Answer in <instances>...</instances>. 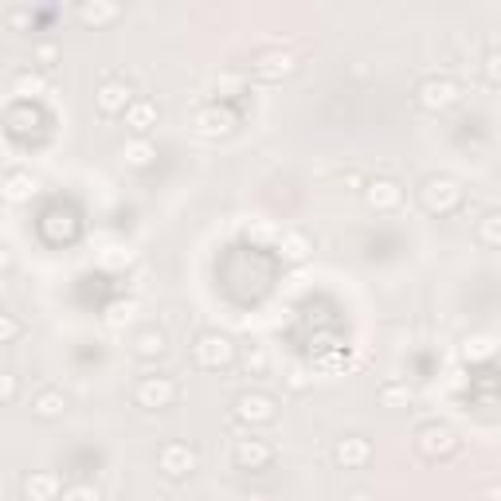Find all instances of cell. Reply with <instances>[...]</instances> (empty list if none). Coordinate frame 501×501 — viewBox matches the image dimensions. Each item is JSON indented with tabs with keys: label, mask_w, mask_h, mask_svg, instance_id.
Here are the masks:
<instances>
[{
	"label": "cell",
	"mask_w": 501,
	"mask_h": 501,
	"mask_svg": "<svg viewBox=\"0 0 501 501\" xmlns=\"http://www.w3.org/2000/svg\"><path fill=\"white\" fill-rule=\"evenodd\" d=\"M419 204H424V212L431 216H451L458 212V204H463V184L455 177H427L419 184Z\"/></svg>",
	"instance_id": "cell-1"
},
{
	"label": "cell",
	"mask_w": 501,
	"mask_h": 501,
	"mask_svg": "<svg viewBox=\"0 0 501 501\" xmlns=\"http://www.w3.org/2000/svg\"><path fill=\"white\" fill-rule=\"evenodd\" d=\"M157 470L165 474V478H192L196 470H200V455H196L192 443H180V439H169L161 443V451H157Z\"/></svg>",
	"instance_id": "cell-2"
},
{
	"label": "cell",
	"mask_w": 501,
	"mask_h": 501,
	"mask_svg": "<svg viewBox=\"0 0 501 501\" xmlns=\"http://www.w3.org/2000/svg\"><path fill=\"white\" fill-rule=\"evenodd\" d=\"M458 98H463V87L446 75H431L415 87V102H419V110H427V114L451 110V107H458Z\"/></svg>",
	"instance_id": "cell-3"
},
{
	"label": "cell",
	"mask_w": 501,
	"mask_h": 501,
	"mask_svg": "<svg viewBox=\"0 0 501 501\" xmlns=\"http://www.w3.org/2000/svg\"><path fill=\"white\" fill-rule=\"evenodd\" d=\"M177 380L173 376H141L138 388H134V404L145 407V412H165V407L177 404Z\"/></svg>",
	"instance_id": "cell-4"
},
{
	"label": "cell",
	"mask_w": 501,
	"mask_h": 501,
	"mask_svg": "<svg viewBox=\"0 0 501 501\" xmlns=\"http://www.w3.org/2000/svg\"><path fill=\"white\" fill-rule=\"evenodd\" d=\"M415 451L439 463V458H451L458 451V431L446 427V424H424L415 431Z\"/></svg>",
	"instance_id": "cell-5"
},
{
	"label": "cell",
	"mask_w": 501,
	"mask_h": 501,
	"mask_svg": "<svg viewBox=\"0 0 501 501\" xmlns=\"http://www.w3.org/2000/svg\"><path fill=\"white\" fill-rule=\"evenodd\" d=\"M192 361L200 368H228L235 361V341L228 333H200L192 345Z\"/></svg>",
	"instance_id": "cell-6"
},
{
	"label": "cell",
	"mask_w": 501,
	"mask_h": 501,
	"mask_svg": "<svg viewBox=\"0 0 501 501\" xmlns=\"http://www.w3.org/2000/svg\"><path fill=\"white\" fill-rule=\"evenodd\" d=\"M274 415H279V404H274V395L267 392H243L235 395V419L247 427H267L274 424Z\"/></svg>",
	"instance_id": "cell-7"
},
{
	"label": "cell",
	"mask_w": 501,
	"mask_h": 501,
	"mask_svg": "<svg viewBox=\"0 0 501 501\" xmlns=\"http://www.w3.org/2000/svg\"><path fill=\"white\" fill-rule=\"evenodd\" d=\"M235 126H240L235 110L220 107V102H212V107H200V110H196V118H192V129H196V134H200V138H212V141L228 138Z\"/></svg>",
	"instance_id": "cell-8"
},
{
	"label": "cell",
	"mask_w": 501,
	"mask_h": 501,
	"mask_svg": "<svg viewBox=\"0 0 501 501\" xmlns=\"http://www.w3.org/2000/svg\"><path fill=\"white\" fill-rule=\"evenodd\" d=\"M134 102H138V98H134V90H129L126 78H107V83L95 90V107H98L102 114H110V118H118V114L126 118V110L134 107Z\"/></svg>",
	"instance_id": "cell-9"
},
{
	"label": "cell",
	"mask_w": 501,
	"mask_h": 501,
	"mask_svg": "<svg viewBox=\"0 0 501 501\" xmlns=\"http://www.w3.org/2000/svg\"><path fill=\"white\" fill-rule=\"evenodd\" d=\"M63 490H67V486H63L56 470H32V474H24V482H20L24 501H59Z\"/></svg>",
	"instance_id": "cell-10"
},
{
	"label": "cell",
	"mask_w": 501,
	"mask_h": 501,
	"mask_svg": "<svg viewBox=\"0 0 501 501\" xmlns=\"http://www.w3.org/2000/svg\"><path fill=\"white\" fill-rule=\"evenodd\" d=\"M364 204L373 208V212H395V208L404 204V184L392 180V177H376L364 184Z\"/></svg>",
	"instance_id": "cell-11"
},
{
	"label": "cell",
	"mask_w": 501,
	"mask_h": 501,
	"mask_svg": "<svg viewBox=\"0 0 501 501\" xmlns=\"http://www.w3.org/2000/svg\"><path fill=\"white\" fill-rule=\"evenodd\" d=\"M333 463L341 470H361L373 463V443L364 439V435H345V439L333 443Z\"/></svg>",
	"instance_id": "cell-12"
},
{
	"label": "cell",
	"mask_w": 501,
	"mask_h": 501,
	"mask_svg": "<svg viewBox=\"0 0 501 501\" xmlns=\"http://www.w3.org/2000/svg\"><path fill=\"white\" fill-rule=\"evenodd\" d=\"M231 458L240 470H267L274 463V446L267 439H235Z\"/></svg>",
	"instance_id": "cell-13"
},
{
	"label": "cell",
	"mask_w": 501,
	"mask_h": 501,
	"mask_svg": "<svg viewBox=\"0 0 501 501\" xmlns=\"http://www.w3.org/2000/svg\"><path fill=\"white\" fill-rule=\"evenodd\" d=\"M294 67H298L294 51H279V47H274V51H259L255 63H250V71H255L259 78H271V83H274V78H286Z\"/></svg>",
	"instance_id": "cell-14"
},
{
	"label": "cell",
	"mask_w": 501,
	"mask_h": 501,
	"mask_svg": "<svg viewBox=\"0 0 501 501\" xmlns=\"http://www.w3.org/2000/svg\"><path fill=\"white\" fill-rule=\"evenodd\" d=\"M157 118H161L157 102L153 98H138L134 107L126 110V126H129V134H134V138H149L153 126H157Z\"/></svg>",
	"instance_id": "cell-15"
},
{
	"label": "cell",
	"mask_w": 501,
	"mask_h": 501,
	"mask_svg": "<svg viewBox=\"0 0 501 501\" xmlns=\"http://www.w3.org/2000/svg\"><path fill=\"white\" fill-rule=\"evenodd\" d=\"M75 16L87 24V28H107L122 16V5H114V0H87V5L75 8Z\"/></svg>",
	"instance_id": "cell-16"
},
{
	"label": "cell",
	"mask_w": 501,
	"mask_h": 501,
	"mask_svg": "<svg viewBox=\"0 0 501 501\" xmlns=\"http://www.w3.org/2000/svg\"><path fill=\"white\" fill-rule=\"evenodd\" d=\"M36 177L32 173H24V169H12V173L5 177V200L8 204H28L32 196H36Z\"/></svg>",
	"instance_id": "cell-17"
},
{
	"label": "cell",
	"mask_w": 501,
	"mask_h": 501,
	"mask_svg": "<svg viewBox=\"0 0 501 501\" xmlns=\"http://www.w3.org/2000/svg\"><path fill=\"white\" fill-rule=\"evenodd\" d=\"M134 353L141 361H157V357H165L169 353V337H165V329H141V333L134 337Z\"/></svg>",
	"instance_id": "cell-18"
},
{
	"label": "cell",
	"mask_w": 501,
	"mask_h": 501,
	"mask_svg": "<svg viewBox=\"0 0 501 501\" xmlns=\"http://www.w3.org/2000/svg\"><path fill=\"white\" fill-rule=\"evenodd\" d=\"M310 250H313V243H310L306 231H282V235H279V255H282L286 262H294V267L310 259Z\"/></svg>",
	"instance_id": "cell-19"
},
{
	"label": "cell",
	"mask_w": 501,
	"mask_h": 501,
	"mask_svg": "<svg viewBox=\"0 0 501 501\" xmlns=\"http://www.w3.org/2000/svg\"><path fill=\"white\" fill-rule=\"evenodd\" d=\"M63 412H67V395H63L59 388H44L32 400V415L36 419H63Z\"/></svg>",
	"instance_id": "cell-20"
},
{
	"label": "cell",
	"mask_w": 501,
	"mask_h": 501,
	"mask_svg": "<svg viewBox=\"0 0 501 501\" xmlns=\"http://www.w3.org/2000/svg\"><path fill=\"white\" fill-rule=\"evenodd\" d=\"M122 161H126L129 169H149V165L157 161V145H153L149 138H129V141L122 145Z\"/></svg>",
	"instance_id": "cell-21"
},
{
	"label": "cell",
	"mask_w": 501,
	"mask_h": 501,
	"mask_svg": "<svg viewBox=\"0 0 501 501\" xmlns=\"http://www.w3.org/2000/svg\"><path fill=\"white\" fill-rule=\"evenodd\" d=\"M12 95H16L20 102H32L39 95H47V78L39 71H20L16 78H12Z\"/></svg>",
	"instance_id": "cell-22"
},
{
	"label": "cell",
	"mask_w": 501,
	"mask_h": 501,
	"mask_svg": "<svg viewBox=\"0 0 501 501\" xmlns=\"http://www.w3.org/2000/svg\"><path fill=\"white\" fill-rule=\"evenodd\" d=\"M494 353H497L494 337H482V333H474V337H466V341H463V361H470V364H478V361H490Z\"/></svg>",
	"instance_id": "cell-23"
},
{
	"label": "cell",
	"mask_w": 501,
	"mask_h": 501,
	"mask_svg": "<svg viewBox=\"0 0 501 501\" xmlns=\"http://www.w3.org/2000/svg\"><path fill=\"white\" fill-rule=\"evenodd\" d=\"M478 240L486 247H501V212H486L478 220Z\"/></svg>",
	"instance_id": "cell-24"
},
{
	"label": "cell",
	"mask_w": 501,
	"mask_h": 501,
	"mask_svg": "<svg viewBox=\"0 0 501 501\" xmlns=\"http://www.w3.org/2000/svg\"><path fill=\"white\" fill-rule=\"evenodd\" d=\"M380 404L384 407H407L412 404V388L407 384H384L380 388Z\"/></svg>",
	"instance_id": "cell-25"
},
{
	"label": "cell",
	"mask_w": 501,
	"mask_h": 501,
	"mask_svg": "<svg viewBox=\"0 0 501 501\" xmlns=\"http://www.w3.org/2000/svg\"><path fill=\"white\" fill-rule=\"evenodd\" d=\"M59 501H102V494H98V486H90V482H71Z\"/></svg>",
	"instance_id": "cell-26"
},
{
	"label": "cell",
	"mask_w": 501,
	"mask_h": 501,
	"mask_svg": "<svg viewBox=\"0 0 501 501\" xmlns=\"http://www.w3.org/2000/svg\"><path fill=\"white\" fill-rule=\"evenodd\" d=\"M243 368H247L250 376H262V373H267V353H262L259 345H250V349L243 353Z\"/></svg>",
	"instance_id": "cell-27"
},
{
	"label": "cell",
	"mask_w": 501,
	"mask_h": 501,
	"mask_svg": "<svg viewBox=\"0 0 501 501\" xmlns=\"http://www.w3.org/2000/svg\"><path fill=\"white\" fill-rule=\"evenodd\" d=\"M36 63H39V67H56V63H59V44L39 39V44H36Z\"/></svg>",
	"instance_id": "cell-28"
},
{
	"label": "cell",
	"mask_w": 501,
	"mask_h": 501,
	"mask_svg": "<svg viewBox=\"0 0 501 501\" xmlns=\"http://www.w3.org/2000/svg\"><path fill=\"white\" fill-rule=\"evenodd\" d=\"M482 75H486V83L501 87V51H490V56L482 59Z\"/></svg>",
	"instance_id": "cell-29"
},
{
	"label": "cell",
	"mask_w": 501,
	"mask_h": 501,
	"mask_svg": "<svg viewBox=\"0 0 501 501\" xmlns=\"http://www.w3.org/2000/svg\"><path fill=\"white\" fill-rule=\"evenodd\" d=\"M16 337H20V322H16V313H0V341H5V345H12Z\"/></svg>",
	"instance_id": "cell-30"
},
{
	"label": "cell",
	"mask_w": 501,
	"mask_h": 501,
	"mask_svg": "<svg viewBox=\"0 0 501 501\" xmlns=\"http://www.w3.org/2000/svg\"><path fill=\"white\" fill-rule=\"evenodd\" d=\"M98 262H102V267H129V262H134V255H129V250L110 247V250H102V255H98Z\"/></svg>",
	"instance_id": "cell-31"
},
{
	"label": "cell",
	"mask_w": 501,
	"mask_h": 501,
	"mask_svg": "<svg viewBox=\"0 0 501 501\" xmlns=\"http://www.w3.org/2000/svg\"><path fill=\"white\" fill-rule=\"evenodd\" d=\"M16 392H20V384H16V373H5V376H0V400L12 404V400H16Z\"/></svg>",
	"instance_id": "cell-32"
},
{
	"label": "cell",
	"mask_w": 501,
	"mask_h": 501,
	"mask_svg": "<svg viewBox=\"0 0 501 501\" xmlns=\"http://www.w3.org/2000/svg\"><path fill=\"white\" fill-rule=\"evenodd\" d=\"M5 20H8L16 32H24V28L32 24V12H28V8H8V16H5Z\"/></svg>",
	"instance_id": "cell-33"
},
{
	"label": "cell",
	"mask_w": 501,
	"mask_h": 501,
	"mask_svg": "<svg viewBox=\"0 0 501 501\" xmlns=\"http://www.w3.org/2000/svg\"><path fill=\"white\" fill-rule=\"evenodd\" d=\"M306 384H310V380H306V368H294V373H290V388H294V392H302Z\"/></svg>",
	"instance_id": "cell-34"
},
{
	"label": "cell",
	"mask_w": 501,
	"mask_h": 501,
	"mask_svg": "<svg viewBox=\"0 0 501 501\" xmlns=\"http://www.w3.org/2000/svg\"><path fill=\"white\" fill-rule=\"evenodd\" d=\"M349 501H373V497H368L364 490H357V494H349Z\"/></svg>",
	"instance_id": "cell-35"
}]
</instances>
